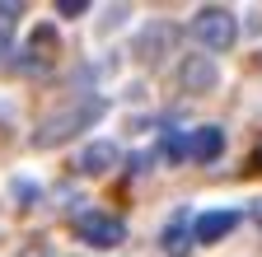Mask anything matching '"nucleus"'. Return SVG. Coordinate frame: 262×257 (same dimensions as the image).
<instances>
[{
    "mask_svg": "<svg viewBox=\"0 0 262 257\" xmlns=\"http://www.w3.org/2000/svg\"><path fill=\"white\" fill-rule=\"evenodd\" d=\"M75 234H80L89 248H122V243H126V224H122L117 215L94 211V215H80V220H75Z\"/></svg>",
    "mask_w": 262,
    "mask_h": 257,
    "instance_id": "7ed1b4c3",
    "label": "nucleus"
},
{
    "mask_svg": "<svg viewBox=\"0 0 262 257\" xmlns=\"http://www.w3.org/2000/svg\"><path fill=\"white\" fill-rule=\"evenodd\" d=\"M89 5H84V0H61V5H56V14H66V19H75V14H84Z\"/></svg>",
    "mask_w": 262,
    "mask_h": 257,
    "instance_id": "9b49d317",
    "label": "nucleus"
},
{
    "mask_svg": "<svg viewBox=\"0 0 262 257\" xmlns=\"http://www.w3.org/2000/svg\"><path fill=\"white\" fill-rule=\"evenodd\" d=\"M234 224H239V211H206V215H196L192 239L196 243H220L225 234H234Z\"/></svg>",
    "mask_w": 262,
    "mask_h": 257,
    "instance_id": "39448f33",
    "label": "nucleus"
},
{
    "mask_svg": "<svg viewBox=\"0 0 262 257\" xmlns=\"http://www.w3.org/2000/svg\"><path fill=\"white\" fill-rule=\"evenodd\" d=\"M220 154H225V131L220 126H196L187 136V159L192 164H215Z\"/></svg>",
    "mask_w": 262,
    "mask_h": 257,
    "instance_id": "20e7f679",
    "label": "nucleus"
},
{
    "mask_svg": "<svg viewBox=\"0 0 262 257\" xmlns=\"http://www.w3.org/2000/svg\"><path fill=\"white\" fill-rule=\"evenodd\" d=\"M173 38H178V28H173V24H155V28H145V33H141V42H136L141 61H150V66H155V61L164 56V47H169Z\"/></svg>",
    "mask_w": 262,
    "mask_h": 257,
    "instance_id": "0eeeda50",
    "label": "nucleus"
},
{
    "mask_svg": "<svg viewBox=\"0 0 262 257\" xmlns=\"http://www.w3.org/2000/svg\"><path fill=\"white\" fill-rule=\"evenodd\" d=\"M24 257H52V248H47V243H38V248H28Z\"/></svg>",
    "mask_w": 262,
    "mask_h": 257,
    "instance_id": "f8f14e48",
    "label": "nucleus"
},
{
    "mask_svg": "<svg viewBox=\"0 0 262 257\" xmlns=\"http://www.w3.org/2000/svg\"><path fill=\"white\" fill-rule=\"evenodd\" d=\"M19 5H0V52H10V38H14V24H19Z\"/></svg>",
    "mask_w": 262,
    "mask_h": 257,
    "instance_id": "9d476101",
    "label": "nucleus"
},
{
    "mask_svg": "<svg viewBox=\"0 0 262 257\" xmlns=\"http://www.w3.org/2000/svg\"><path fill=\"white\" fill-rule=\"evenodd\" d=\"M98 112H103V103H98V99H80V103H71V108H61V112H52L38 131H33V145H38V150H52V145H61V141H71L80 126H89Z\"/></svg>",
    "mask_w": 262,
    "mask_h": 257,
    "instance_id": "f257e3e1",
    "label": "nucleus"
},
{
    "mask_svg": "<svg viewBox=\"0 0 262 257\" xmlns=\"http://www.w3.org/2000/svg\"><path fill=\"white\" fill-rule=\"evenodd\" d=\"M187 215H178V220H169L164 224V252L169 257H187Z\"/></svg>",
    "mask_w": 262,
    "mask_h": 257,
    "instance_id": "1a4fd4ad",
    "label": "nucleus"
},
{
    "mask_svg": "<svg viewBox=\"0 0 262 257\" xmlns=\"http://www.w3.org/2000/svg\"><path fill=\"white\" fill-rule=\"evenodd\" d=\"M192 38L202 42V47H211V52H229V47H234V38H239L234 14L220 10V5L196 10V19H192Z\"/></svg>",
    "mask_w": 262,
    "mask_h": 257,
    "instance_id": "f03ea898",
    "label": "nucleus"
},
{
    "mask_svg": "<svg viewBox=\"0 0 262 257\" xmlns=\"http://www.w3.org/2000/svg\"><path fill=\"white\" fill-rule=\"evenodd\" d=\"M183 84L196 89V94L215 89V66H211L206 56H187V61H183Z\"/></svg>",
    "mask_w": 262,
    "mask_h": 257,
    "instance_id": "6e6552de",
    "label": "nucleus"
},
{
    "mask_svg": "<svg viewBox=\"0 0 262 257\" xmlns=\"http://www.w3.org/2000/svg\"><path fill=\"white\" fill-rule=\"evenodd\" d=\"M122 159V150L113 145V141H94L84 154H80V173H89V178H98V173H108L113 164Z\"/></svg>",
    "mask_w": 262,
    "mask_h": 257,
    "instance_id": "423d86ee",
    "label": "nucleus"
},
{
    "mask_svg": "<svg viewBox=\"0 0 262 257\" xmlns=\"http://www.w3.org/2000/svg\"><path fill=\"white\" fill-rule=\"evenodd\" d=\"M253 215H257V220H262V197H257V201H253Z\"/></svg>",
    "mask_w": 262,
    "mask_h": 257,
    "instance_id": "ddd939ff",
    "label": "nucleus"
}]
</instances>
